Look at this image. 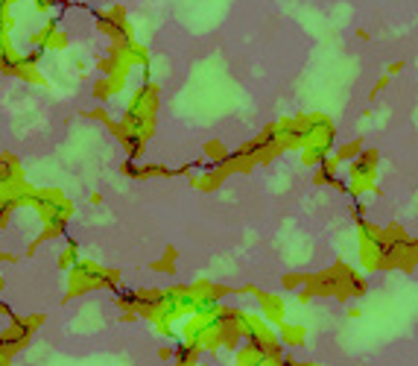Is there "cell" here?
Segmentation results:
<instances>
[{
  "mask_svg": "<svg viewBox=\"0 0 418 366\" xmlns=\"http://www.w3.org/2000/svg\"><path fill=\"white\" fill-rule=\"evenodd\" d=\"M4 290H6V281H4V276H0V299H4Z\"/></svg>",
  "mask_w": 418,
  "mask_h": 366,
  "instance_id": "9a60e30c",
  "label": "cell"
},
{
  "mask_svg": "<svg viewBox=\"0 0 418 366\" xmlns=\"http://www.w3.org/2000/svg\"><path fill=\"white\" fill-rule=\"evenodd\" d=\"M0 316H15V313H12V308H9L4 299H0Z\"/></svg>",
  "mask_w": 418,
  "mask_h": 366,
  "instance_id": "5bb4252c",
  "label": "cell"
},
{
  "mask_svg": "<svg viewBox=\"0 0 418 366\" xmlns=\"http://www.w3.org/2000/svg\"><path fill=\"white\" fill-rule=\"evenodd\" d=\"M255 299L260 302V313H263L266 323H278V325L284 323V299L281 296H273V293H266V290H258Z\"/></svg>",
  "mask_w": 418,
  "mask_h": 366,
  "instance_id": "5b68a950",
  "label": "cell"
},
{
  "mask_svg": "<svg viewBox=\"0 0 418 366\" xmlns=\"http://www.w3.org/2000/svg\"><path fill=\"white\" fill-rule=\"evenodd\" d=\"M12 357H15V355H9V352L0 349V366H12Z\"/></svg>",
  "mask_w": 418,
  "mask_h": 366,
  "instance_id": "4fadbf2b",
  "label": "cell"
},
{
  "mask_svg": "<svg viewBox=\"0 0 418 366\" xmlns=\"http://www.w3.org/2000/svg\"><path fill=\"white\" fill-rule=\"evenodd\" d=\"M307 284V276H284V287L287 290H302Z\"/></svg>",
  "mask_w": 418,
  "mask_h": 366,
  "instance_id": "7c38bea8",
  "label": "cell"
},
{
  "mask_svg": "<svg viewBox=\"0 0 418 366\" xmlns=\"http://www.w3.org/2000/svg\"><path fill=\"white\" fill-rule=\"evenodd\" d=\"M155 109H158V88L153 82H146L141 85L135 94H132V100H129V112H138L143 117H155Z\"/></svg>",
  "mask_w": 418,
  "mask_h": 366,
  "instance_id": "277c9868",
  "label": "cell"
},
{
  "mask_svg": "<svg viewBox=\"0 0 418 366\" xmlns=\"http://www.w3.org/2000/svg\"><path fill=\"white\" fill-rule=\"evenodd\" d=\"M23 179V170L21 161L15 158V153H0V185H9V182H21Z\"/></svg>",
  "mask_w": 418,
  "mask_h": 366,
  "instance_id": "8992f818",
  "label": "cell"
},
{
  "mask_svg": "<svg viewBox=\"0 0 418 366\" xmlns=\"http://www.w3.org/2000/svg\"><path fill=\"white\" fill-rule=\"evenodd\" d=\"M67 273H70L67 299L82 296V293L97 290V287H120V273L109 270V267L94 264V261H77L73 264V270H67Z\"/></svg>",
  "mask_w": 418,
  "mask_h": 366,
  "instance_id": "6da1fadb",
  "label": "cell"
},
{
  "mask_svg": "<svg viewBox=\"0 0 418 366\" xmlns=\"http://www.w3.org/2000/svg\"><path fill=\"white\" fill-rule=\"evenodd\" d=\"M205 153H208V158H211L214 164H223V161L229 158V150H226V146L219 144V141H208V144H205Z\"/></svg>",
  "mask_w": 418,
  "mask_h": 366,
  "instance_id": "8fae6325",
  "label": "cell"
},
{
  "mask_svg": "<svg viewBox=\"0 0 418 366\" xmlns=\"http://www.w3.org/2000/svg\"><path fill=\"white\" fill-rule=\"evenodd\" d=\"M334 138H336V127L325 114H307L304 117V146H310V150L322 153V156H331Z\"/></svg>",
  "mask_w": 418,
  "mask_h": 366,
  "instance_id": "7a4b0ae2",
  "label": "cell"
},
{
  "mask_svg": "<svg viewBox=\"0 0 418 366\" xmlns=\"http://www.w3.org/2000/svg\"><path fill=\"white\" fill-rule=\"evenodd\" d=\"M30 340H33V331L23 325L21 316H9V325L0 331V349L9 352V355H15V352H21L23 346H27Z\"/></svg>",
  "mask_w": 418,
  "mask_h": 366,
  "instance_id": "3957f363",
  "label": "cell"
},
{
  "mask_svg": "<svg viewBox=\"0 0 418 366\" xmlns=\"http://www.w3.org/2000/svg\"><path fill=\"white\" fill-rule=\"evenodd\" d=\"M360 150H363L360 141H348V144H342L339 150L334 153V161H336V164H342V161H354V158L360 156Z\"/></svg>",
  "mask_w": 418,
  "mask_h": 366,
  "instance_id": "9c48e42d",
  "label": "cell"
},
{
  "mask_svg": "<svg viewBox=\"0 0 418 366\" xmlns=\"http://www.w3.org/2000/svg\"><path fill=\"white\" fill-rule=\"evenodd\" d=\"M278 340L284 349H296L304 343V328L302 325H290V323H281V331H278Z\"/></svg>",
  "mask_w": 418,
  "mask_h": 366,
  "instance_id": "52a82bcc",
  "label": "cell"
},
{
  "mask_svg": "<svg viewBox=\"0 0 418 366\" xmlns=\"http://www.w3.org/2000/svg\"><path fill=\"white\" fill-rule=\"evenodd\" d=\"M223 179H226V173L219 167H214V170H208V173H202V176H196L193 179V185L199 188V190H214V188H219L223 185Z\"/></svg>",
  "mask_w": 418,
  "mask_h": 366,
  "instance_id": "ba28073f",
  "label": "cell"
},
{
  "mask_svg": "<svg viewBox=\"0 0 418 366\" xmlns=\"http://www.w3.org/2000/svg\"><path fill=\"white\" fill-rule=\"evenodd\" d=\"M77 249H79V247H77L73 240L62 249V255H59V270H73V264L79 261V252H77Z\"/></svg>",
  "mask_w": 418,
  "mask_h": 366,
  "instance_id": "30bf717a",
  "label": "cell"
}]
</instances>
